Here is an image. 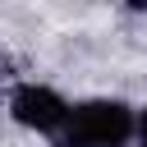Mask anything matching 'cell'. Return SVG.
I'll return each mask as SVG.
<instances>
[{"mask_svg":"<svg viewBox=\"0 0 147 147\" xmlns=\"http://www.w3.org/2000/svg\"><path fill=\"white\" fill-rule=\"evenodd\" d=\"M138 133V119L124 101H83L69 106L64 129L55 133L60 147H124Z\"/></svg>","mask_w":147,"mask_h":147,"instance_id":"6da1fadb","label":"cell"},{"mask_svg":"<svg viewBox=\"0 0 147 147\" xmlns=\"http://www.w3.org/2000/svg\"><path fill=\"white\" fill-rule=\"evenodd\" d=\"M9 115L23 124V129H37V133H60L64 119H69V101L51 87H37V83H23L14 96H9Z\"/></svg>","mask_w":147,"mask_h":147,"instance_id":"7a4b0ae2","label":"cell"},{"mask_svg":"<svg viewBox=\"0 0 147 147\" xmlns=\"http://www.w3.org/2000/svg\"><path fill=\"white\" fill-rule=\"evenodd\" d=\"M9 78H14V60H9V55H5V51H0V87H5V83H9Z\"/></svg>","mask_w":147,"mask_h":147,"instance_id":"3957f363","label":"cell"},{"mask_svg":"<svg viewBox=\"0 0 147 147\" xmlns=\"http://www.w3.org/2000/svg\"><path fill=\"white\" fill-rule=\"evenodd\" d=\"M138 142H142V147H147V115H142V119H138Z\"/></svg>","mask_w":147,"mask_h":147,"instance_id":"277c9868","label":"cell"}]
</instances>
